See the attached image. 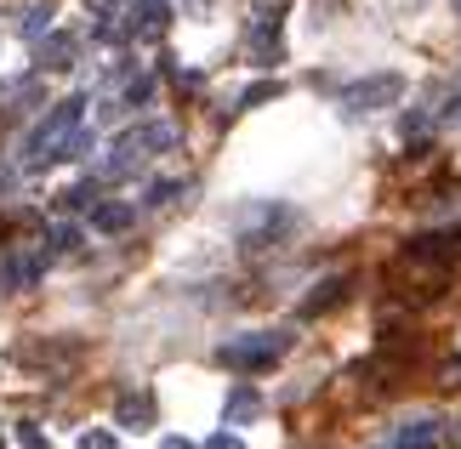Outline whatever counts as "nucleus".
Wrapping results in <instances>:
<instances>
[{
    "label": "nucleus",
    "mask_w": 461,
    "mask_h": 449,
    "mask_svg": "<svg viewBox=\"0 0 461 449\" xmlns=\"http://www.w3.org/2000/svg\"><path fill=\"white\" fill-rule=\"evenodd\" d=\"M80 109H86V97H68V103H58V109H51V114L29 131V142H23V166H29V171H46V166H58V159L75 154Z\"/></svg>",
    "instance_id": "obj_1"
},
{
    "label": "nucleus",
    "mask_w": 461,
    "mask_h": 449,
    "mask_svg": "<svg viewBox=\"0 0 461 449\" xmlns=\"http://www.w3.org/2000/svg\"><path fill=\"white\" fill-rule=\"evenodd\" d=\"M291 347V336L285 330H262V336H245V341H228L222 347V364H234V370H262V364H274L279 353Z\"/></svg>",
    "instance_id": "obj_2"
},
{
    "label": "nucleus",
    "mask_w": 461,
    "mask_h": 449,
    "mask_svg": "<svg viewBox=\"0 0 461 449\" xmlns=\"http://www.w3.org/2000/svg\"><path fill=\"white\" fill-rule=\"evenodd\" d=\"M154 148H171V125H143V131H126L114 142V159H109V171H131L137 159H149Z\"/></svg>",
    "instance_id": "obj_3"
},
{
    "label": "nucleus",
    "mask_w": 461,
    "mask_h": 449,
    "mask_svg": "<svg viewBox=\"0 0 461 449\" xmlns=\"http://www.w3.org/2000/svg\"><path fill=\"white\" fill-rule=\"evenodd\" d=\"M399 92H404L399 75H376V80L348 85V92H342V109H348V114H370V109H382V103H393Z\"/></svg>",
    "instance_id": "obj_4"
},
{
    "label": "nucleus",
    "mask_w": 461,
    "mask_h": 449,
    "mask_svg": "<svg viewBox=\"0 0 461 449\" xmlns=\"http://www.w3.org/2000/svg\"><path fill=\"white\" fill-rule=\"evenodd\" d=\"M34 58H41V75H58V68H75V58H80V40L75 34H41L34 40Z\"/></svg>",
    "instance_id": "obj_5"
},
{
    "label": "nucleus",
    "mask_w": 461,
    "mask_h": 449,
    "mask_svg": "<svg viewBox=\"0 0 461 449\" xmlns=\"http://www.w3.org/2000/svg\"><path fill=\"white\" fill-rule=\"evenodd\" d=\"M166 23H171V6H166V0H137V6H131V34H143V40H159Z\"/></svg>",
    "instance_id": "obj_6"
},
{
    "label": "nucleus",
    "mask_w": 461,
    "mask_h": 449,
    "mask_svg": "<svg viewBox=\"0 0 461 449\" xmlns=\"http://www.w3.org/2000/svg\"><path fill=\"white\" fill-rule=\"evenodd\" d=\"M0 109H6V114H34V109H41V80H12V85H0Z\"/></svg>",
    "instance_id": "obj_7"
},
{
    "label": "nucleus",
    "mask_w": 461,
    "mask_h": 449,
    "mask_svg": "<svg viewBox=\"0 0 461 449\" xmlns=\"http://www.w3.org/2000/svg\"><path fill=\"white\" fill-rule=\"evenodd\" d=\"M92 228L97 233H126L131 228V205H97L92 211Z\"/></svg>",
    "instance_id": "obj_8"
},
{
    "label": "nucleus",
    "mask_w": 461,
    "mask_h": 449,
    "mask_svg": "<svg viewBox=\"0 0 461 449\" xmlns=\"http://www.w3.org/2000/svg\"><path fill=\"white\" fill-rule=\"evenodd\" d=\"M120 421H126V427H149V421H154V399H149V392L120 399Z\"/></svg>",
    "instance_id": "obj_9"
},
{
    "label": "nucleus",
    "mask_w": 461,
    "mask_h": 449,
    "mask_svg": "<svg viewBox=\"0 0 461 449\" xmlns=\"http://www.w3.org/2000/svg\"><path fill=\"white\" fill-rule=\"evenodd\" d=\"M342 291H348V284H342V279H330V284H319V296H308V308H303V313H325V308H336V301H342Z\"/></svg>",
    "instance_id": "obj_10"
},
{
    "label": "nucleus",
    "mask_w": 461,
    "mask_h": 449,
    "mask_svg": "<svg viewBox=\"0 0 461 449\" xmlns=\"http://www.w3.org/2000/svg\"><path fill=\"white\" fill-rule=\"evenodd\" d=\"M46 29H51V6H29L23 12V40H41Z\"/></svg>",
    "instance_id": "obj_11"
},
{
    "label": "nucleus",
    "mask_w": 461,
    "mask_h": 449,
    "mask_svg": "<svg viewBox=\"0 0 461 449\" xmlns=\"http://www.w3.org/2000/svg\"><path fill=\"white\" fill-rule=\"evenodd\" d=\"M245 416H257V392L251 387H240L234 404H228V421H245Z\"/></svg>",
    "instance_id": "obj_12"
},
{
    "label": "nucleus",
    "mask_w": 461,
    "mask_h": 449,
    "mask_svg": "<svg viewBox=\"0 0 461 449\" xmlns=\"http://www.w3.org/2000/svg\"><path fill=\"white\" fill-rule=\"evenodd\" d=\"M68 250H80V228H58V233H51V256H68Z\"/></svg>",
    "instance_id": "obj_13"
},
{
    "label": "nucleus",
    "mask_w": 461,
    "mask_h": 449,
    "mask_svg": "<svg viewBox=\"0 0 461 449\" xmlns=\"http://www.w3.org/2000/svg\"><path fill=\"white\" fill-rule=\"evenodd\" d=\"M17 438H23V449H51V438L41 433V427H17Z\"/></svg>",
    "instance_id": "obj_14"
},
{
    "label": "nucleus",
    "mask_w": 461,
    "mask_h": 449,
    "mask_svg": "<svg viewBox=\"0 0 461 449\" xmlns=\"http://www.w3.org/2000/svg\"><path fill=\"white\" fill-rule=\"evenodd\" d=\"M80 449H120V444H114V433H103V427H97V433L80 438Z\"/></svg>",
    "instance_id": "obj_15"
},
{
    "label": "nucleus",
    "mask_w": 461,
    "mask_h": 449,
    "mask_svg": "<svg viewBox=\"0 0 461 449\" xmlns=\"http://www.w3.org/2000/svg\"><path fill=\"white\" fill-rule=\"evenodd\" d=\"M268 97H279V85H251V92H245V109H251V103H268Z\"/></svg>",
    "instance_id": "obj_16"
},
{
    "label": "nucleus",
    "mask_w": 461,
    "mask_h": 449,
    "mask_svg": "<svg viewBox=\"0 0 461 449\" xmlns=\"http://www.w3.org/2000/svg\"><path fill=\"white\" fill-rule=\"evenodd\" d=\"M86 12H97V17H109V12H114V0H86Z\"/></svg>",
    "instance_id": "obj_17"
},
{
    "label": "nucleus",
    "mask_w": 461,
    "mask_h": 449,
    "mask_svg": "<svg viewBox=\"0 0 461 449\" xmlns=\"http://www.w3.org/2000/svg\"><path fill=\"white\" fill-rule=\"evenodd\" d=\"M205 449H240V438H228V433H217V438H211Z\"/></svg>",
    "instance_id": "obj_18"
},
{
    "label": "nucleus",
    "mask_w": 461,
    "mask_h": 449,
    "mask_svg": "<svg viewBox=\"0 0 461 449\" xmlns=\"http://www.w3.org/2000/svg\"><path fill=\"white\" fill-rule=\"evenodd\" d=\"M0 193H12V171H0Z\"/></svg>",
    "instance_id": "obj_19"
},
{
    "label": "nucleus",
    "mask_w": 461,
    "mask_h": 449,
    "mask_svg": "<svg viewBox=\"0 0 461 449\" xmlns=\"http://www.w3.org/2000/svg\"><path fill=\"white\" fill-rule=\"evenodd\" d=\"M159 449H188V444H183V438H166V444H159Z\"/></svg>",
    "instance_id": "obj_20"
},
{
    "label": "nucleus",
    "mask_w": 461,
    "mask_h": 449,
    "mask_svg": "<svg viewBox=\"0 0 461 449\" xmlns=\"http://www.w3.org/2000/svg\"><path fill=\"white\" fill-rule=\"evenodd\" d=\"M0 449H6V433H0Z\"/></svg>",
    "instance_id": "obj_21"
}]
</instances>
